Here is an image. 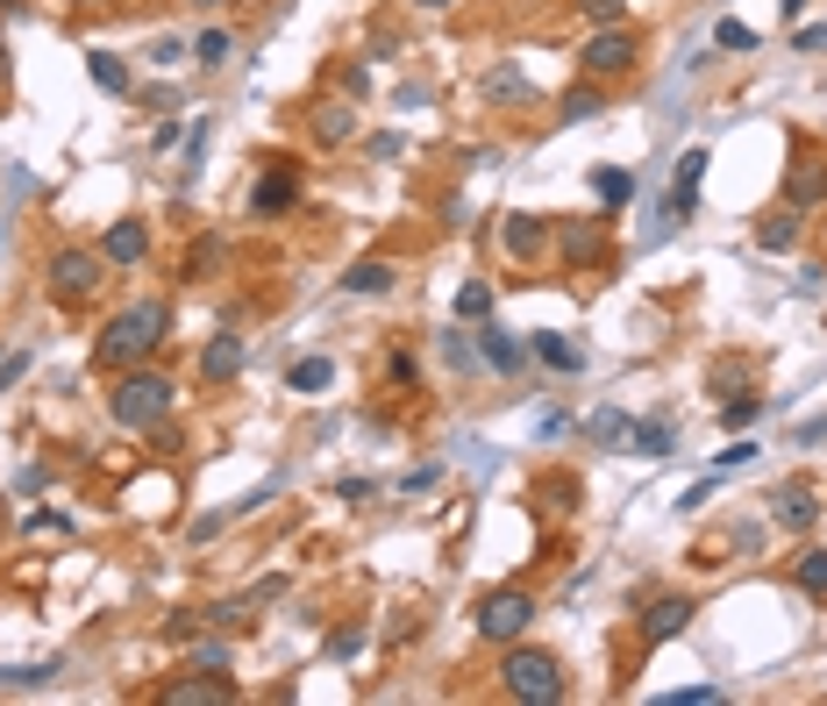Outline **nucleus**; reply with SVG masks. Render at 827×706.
<instances>
[{"mask_svg":"<svg viewBox=\"0 0 827 706\" xmlns=\"http://www.w3.org/2000/svg\"><path fill=\"white\" fill-rule=\"evenodd\" d=\"M164 300H137V307H122L108 322V336H100V365H115V371H129V365H143L150 350L164 343Z\"/></svg>","mask_w":827,"mask_h":706,"instance_id":"f257e3e1","label":"nucleus"},{"mask_svg":"<svg viewBox=\"0 0 827 706\" xmlns=\"http://www.w3.org/2000/svg\"><path fill=\"white\" fill-rule=\"evenodd\" d=\"M172 400H178L172 379H157V371H129V379L115 385V422L122 428H157L164 414H172Z\"/></svg>","mask_w":827,"mask_h":706,"instance_id":"f03ea898","label":"nucleus"},{"mask_svg":"<svg viewBox=\"0 0 827 706\" xmlns=\"http://www.w3.org/2000/svg\"><path fill=\"white\" fill-rule=\"evenodd\" d=\"M500 678H507V693L529 699V706H556L564 699V671H556V656H543V650H507Z\"/></svg>","mask_w":827,"mask_h":706,"instance_id":"7ed1b4c3","label":"nucleus"},{"mask_svg":"<svg viewBox=\"0 0 827 706\" xmlns=\"http://www.w3.org/2000/svg\"><path fill=\"white\" fill-rule=\"evenodd\" d=\"M529 621H535V599L521 593V585H500V593L478 599V636L486 642H514Z\"/></svg>","mask_w":827,"mask_h":706,"instance_id":"20e7f679","label":"nucleus"},{"mask_svg":"<svg viewBox=\"0 0 827 706\" xmlns=\"http://www.w3.org/2000/svg\"><path fill=\"white\" fill-rule=\"evenodd\" d=\"M635 65V36H628V29H599V36H585V72H592V79H621V72Z\"/></svg>","mask_w":827,"mask_h":706,"instance_id":"39448f33","label":"nucleus"},{"mask_svg":"<svg viewBox=\"0 0 827 706\" xmlns=\"http://www.w3.org/2000/svg\"><path fill=\"white\" fill-rule=\"evenodd\" d=\"M706 164H714V150L706 143H692L685 158H678V178H671V207H664V236L678 229V221L692 215V200H699V178H706Z\"/></svg>","mask_w":827,"mask_h":706,"instance_id":"423d86ee","label":"nucleus"},{"mask_svg":"<svg viewBox=\"0 0 827 706\" xmlns=\"http://www.w3.org/2000/svg\"><path fill=\"white\" fill-rule=\"evenodd\" d=\"M94 285H100V258L94 250H57L51 258V293L57 300H86Z\"/></svg>","mask_w":827,"mask_h":706,"instance_id":"0eeeda50","label":"nucleus"},{"mask_svg":"<svg viewBox=\"0 0 827 706\" xmlns=\"http://www.w3.org/2000/svg\"><path fill=\"white\" fill-rule=\"evenodd\" d=\"M820 200H827V158H792L785 207H820Z\"/></svg>","mask_w":827,"mask_h":706,"instance_id":"6e6552de","label":"nucleus"},{"mask_svg":"<svg viewBox=\"0 0 827 706\" xmlns=\"http://www.w3.org/2000/svg\"><path fill=\"white\" fill-rule=\"evenodd\" d=\"M500 243H507V258H535V250L549 243V221L543 215H507L500 221Z\"/></svg>","mask_w":827,"mask_h":706,"instance_id":"1a4fd4ad","label":"nucleus"},{"mask_svg":"<svg viewBox=\"0 0 827 706\" xmlns=\"http://www.w3.org/2000/svg\"><path fill=\"white\" fill-rule=\"evenodd\" d=\"M236 371H243V336H215V343L200 350V379H207V385H229Z\"/></svg>","mask_w":827,"mask_h":706,"instance_id":"9d476101","label":"nucleus"},{"mask_svg":"<svg viewBox=\"0 0 827 706\" xmlns=\"http://www.w3.org/2000/svg\"><path fill=\"white\" fill-rule=\"evenodd\" d=\"M685 621H692V599L671 593V599H656V607L642 613V636H650V642H671V636H685Z\"/></svg>","mask_w":827,"mask_h":706,"instance_id":"9b49d317","label":"nucleus"},{"mask_svg":"<svg viewBox=\"0 0 827 706\" xmlns=\"http://www.w3.org/2000/svg\"><path fill=\"white\" fill-rule=\"evenodd\" d=\"M100 258H108V264H143L150 258V229H143V221H115L108 243H100Z\"/></svg>","mask_w":827,"mask_h":706,"instance_id":"f8f14e48","label":"nucleus"},{"mask_svg":"<svg viewBox=\"0 0 827 706\" xmlns=\"http://www.w3.org/2000/svg\"><path fill=\"white\" fill-rule=\"evenodd\" d=\"M771 507H777V521H785V529H806V521L820 514V500H814V486H806V478L777 486V492H771Z\"/></svg>","mask_w":827,"mask_h":706,"instance_id":"ddd939ff","label":"nucleus"},{"mask_svg":"<svg viewBox=\"0 0 827 706\" xmlns=\"http://www.w3.org/2000/svg\"><path fill=\"white\" fill-rule=\"evenodd\" d=\"M314 137L322 143H350L357 137V108L350 100H322V108H314Z\"/></svg>","mask_w":827,"mask_h":706,"instance_id":"4468645a","label":"nucleus"},{"mask_svg":"<svg viewBox=\"0 0 827 706\" xmlns=\"http://www.w3.org/2000/svg\"><path fill=\"white\" fill-rule=\"evenodd\" d=\"M293 200H300V178H293V172H264V186L250 193V207H258V215H285Z\"/></svg>","mask_w":827,"mask_h":706,"instance_id":"2eb2a0df","label":"nucleus"},{"mask_svg":"<svg viewBox=\"0 0 827 706\" xmlns=\"http://www.w3.org/2000/svg\"><path fill=\"white\" fill-rule=\"evenodd\" d=\"M478 350H486V365H492V371H521V357H529L514 336H507V328H492V322L478 328Z\"/></svg>","mask_w":827,"mask_h":706,"instance_id":"dca6fc26","label":"nucleus"},{"mask_svg":"<svg viewBox=\"0 0 827 706\" xmlns=\"http://www.w3.org/2000/svg\"><path fill=\"white\" fill-rule=\"evenodd\" d=\"M628 428H635V422H628L621 408H599L592 422H585V443H592V449H621V443H628Z\"/></svg>","mask_w":827,"mask_h":706,"instance_id":"f3484780","label":"nucleus"},{"mask_svg":"<svg viewBox=\"0 0 827 706\" xmlns=\"http://www.w3.org/2000/svg\"><path fill=\"white\" fill-rule=\"evenodd\" d=\"M478 94H486V100H529L535 86H529V72H521V65H500V72H486Z\"/></svg>","mask_w":827,"mask_h":706,"instance_id":"a211bd4d","label":"nucleus"},{"mask_svg":"<svg viewBox=\"0 0 827 706\" xmlns=\"http://www.w3.org/2000/svg\"><path fill=\"white\" fill-rule=\"evenodd\" d=\"M400 272H393V264H379V258H364V264H350V279H342V293H385V285H393Z\"/></svg>","mask_w":827,"mask_h":706,"instance_id":"6ab92c4d","label":"nucleus"},{"mask_svg":"<svg viewBox=\"0 0 827 706\" xmlns=\"http://www.w3.org/2000/svg\"><path fill=\"white\" fill-rule=\"evenodd\" d=\"M535 357H543L549 371H585V350L570 336H535Z\"/></svg>","mask_w":827,"mask_h":706,"instance_id":"aec40b11","label":"nucleus"},{"mask_svg":"<svg viewBox=\"0 0 827 706\" xmlns=\"http://www.w3.org/2000/svg\"><path fill=\"white\" fill-rule=\"evenodd\" d=\"M328 385H336V365H328V357H300L293 365V393H328Z\"/></svg>","mask_w":827,"mask_h":706,"instance_id":"412c9836","label":"nucleus"},{"mask_svg":"<svg viewBox=\"0 0 827 706\" xmlns=\"http://www.w3.org/2000/svg\"><path fill=\"white\" fill-rule=\"evenodd\" d=\"M757 243H763V250H792V243H799V207H785V215H771V221H763V229H757Z\"/></svg>","mask_w":827,"mask_h":706,"instance_id":"4be33fe9","label":"nucleus"},{"mask_svg":"<svg viewBox=\"0 0 827 706\" xmlns=\"http://www.w3.org/2000/svg\"><path fill=\"white\" fill-rule=\"evenodd\" d=\"M628 449H642V457H671V422H635L628 428Z\"/></svg>","mask_w":827,"mask_h":706,"instance_id":"5701e85b","label":"nucleus"},{"mask_svg":"<svg viewBox=\"0 0 827 706\" xmlns=\"http://www.w3.org/2000/svg\"><path fill=\"white\" fill-rule=\"evenodd\" d=\"M599 108H607V100H599V86H570L564 108H556V122H592Z\"/></svg>","mask_w":827,"mask_h":706,"instance_id":"b1692460","label":"nucleus"},{"mask_svg":"<svg viewBox=\"0 0 827 706\" xmlns=\"http://www.w3.org/2000/svg\"><path fill=\"white\" fill-rule=\"evenodd\" d=\"M592 186H599V200H607V207H621L628 193H635V172H621V164H599Z\"/></svg>","mask_w":827,"mask_h":706,"instance_id":"393cba45","label":"nucleus"},{"mask_svg":"<svg viewBox=\"0 0 827 706\" xmlns=\"http://www.w3.org/2000/svg\"><path fill=\"white\" fill-rule=\"evenodd\" d=\"M457 322H492V285L464 279V293H457Z\"/></svg>","mask_w":827,"mask_h":706,"instance_id":"a878e982","label":"nucleus"},{"mask_svg":"<svg viewBox=\"0 0 827 706\" xmlns=\"http://www.w3.org/2000/svg\"><path fill=\"white\" fill-rule=\"evenodd\" d=\"M792 578H799L806 593H827V550H799V564H792Z\"/></svg>","mask_w":827,"mask_h":706,"instance_id":"bb28decb","label":"nucleus"},{"mask_svg":"<svg viewBox=\"0 0 827 706\" xmlns=\"http://www.w3.org/2000/svg\"><path fill=\"white\" fill-rule=\"evenodd\" d=\"M51 678H57V664H22V671H0V693H14V685L36 693V685H51Z\"/></svg>","mask_w":827,"mask_h":706,"instance_id":"cd10ccee","label":"nucleus"},{"mask_svg":"<svg viewBox=\"0 0 827 706\" xmlns=\"http://www.w3.org/2000/svg\"><path fill=\"white\" fill-rule=\"evenodd\" d=\"M215 699H229V685H172L164 693V706H215Z\"/></svg>","mask_w":827,"mask_h":706,"instance_id":"c85d7f7f","label":"nucleus"},{"mask_svg":"<svg viewBox=\"0 0 827 706\" xmlns=\"http://www.w3.org/2000/svg\"><path fill=\"white\" fill-rule=\"evenodd\" d=\"M94 79L108 86V94H129V72H122V57H115V51H94Z\"/></svg>","mask_w":827,"mask_h":706,"instance_id":"c756f323","label":"nucleus"},{"mask_svg":"<svg viewBox=\"0 0 827 706\" xmlns=\"http://www.w3.org/2000/svg\"><path fill=\"white\" fill-rule=\"evenodd\" d=\"M193 57H200V65H221V57H229V29H200V36H193Z\"/></svg>","mask_w":827,"mask_h":706,"instance_id":"7c9ffc66","label":"nucleus"},{"mask_svg":"<svg viewBox=\"0 0 827 706\" xmlns=\"http://www.w3.org/2000/svg\"><path fill=\"white\" fill-rule=\"evenodd\" d=\"M714 43H720V51H757V29H749V22H720Z\"/></svg>","mask_w":827,"mask_h":706,"instance_id":"2f4dec72","label":"nucleus"},{"mask_svg":"<svg viewBox=\"0 0 827 706\" xmlns=\"http://www.w3.org/2000/svg\"><path fill=\"white\" fill-rule=\"evenodd\" d=\"M22 529H29V535H72V521L57 514V507H36V514H29Z\"/></svg>","mask_w":827,"mask_h":706,"instance_id":"473e14b6","label":"nucleus"},{"mask_svg":"<svg viewBox=\"0 0 827 706\" xmlns=\"http://www.w3.org/2000/svg\"><path fill=\"white\" fill-rule=\"evenodd\" d=\"M564 250H570L578 264H592V258H599V229H564Z\"/></svg>","mask_w":827,"mask_h":706,"instance_id":"72a5a7b5","label":"nucleus"},{"mask_svg":"<svg viewBox=\"0 0 827 706\" xmlns=\"http://www.w3.org/2000/svg\"><path fill=\"white\" fill-rule=\"evenodd\" d=\"M757 414H763V400H728V408H720V422H728V428H749V422H757Z\"/></svg>","mask_w":827,"mask_h":706,"instance_id":"f704fd0d","label":"nucleus"},{"mask_svg":"<svg viewBox=\"0 0 827 706\" xmlns=\"http://www.w3.org/2000/svg\"><path fill=\"white\" fill-rule=\"evenodd\" d=\"M215 264H221V243H215V236H207V243H200V250H193V258H186V279H193V272H215Z\"/></svg>","mask_w":827,"mask_h":706,"instance_id":"c9c22d12","label":"nucleus"},{"mask_svg":"<svg viewBox=\"0 0 827 706\" xmlns=\"http://www.w3.org/2000/svg\"><path fill=\"white\" fill-rule=\"evenodd\" d=\"M364 150H371V158H379V164H393V158H400V150H407V137H393V129H385V137H371Z\"/></svg>","mask_w":827,"mask_h":706,"instance_id":"e433bc0d","label":"nucleus"},{"mask_svg":"<svg viewBox=\"0 0 827 706\" xmlns=\"http://www.w3.org/2000/svg\"><path fill=\"white\" fill-rule=\"evenodd\" d=\"M742 464H757V443H728L720 449V471H742Z\"/></svg>","mask_w":827,"mask_h":706,"instance_id":"4c0bfd02","label":"nucleus"},{"mask_svg":"<svg viewBox=\"0 0 827 706\" xmlns=\"http://www.w3.org/2000/svg\"><path fill=\"white\" fill-rule=\"evenodd\" d=\"M720 693H714V685H685V693H671L664 706H714Z\"/></svg>","mask_w":827,"mask_h":706,"instance_id":"58836bf2","label":"nucleus"},{"mask_svg":"<svg viewBox=\"0 0 827 706\" xmlns=\"http://www.w3.org/2000/svg\"><path fill=\"white\" fill-rule=\"evenodd\" d=\"M364 650V636H357V628H336V636H328V656H357Z\"/></svg>","mask_w":827,"mask_h":706,"instance_id":"ea45409f","label":"nucleus"},{"mask_svg":"<svg viewBox=\"0 0 827 706\" xmlns=\"http://www.w3.org/2000/svg\"><path fill=\"white\" fill-rule=\"evenodd\" d=\"M742 379H749V365H734V357H728V365H714V385H720V393H734Z\"/></svg>","mask_w":827,"mask_h":706,"instance_id":"a19ab883","label":"nucleus"},{"mask_svg":"<svg viewBox=\"0 0 827 706\" xmlns=\"http://www.w3.org/2000/svg\"><path fill=\"white\" fill-rule=\"evenodd\" d=\"M706 500H714V478H699V486H685V500H678V507H685V514H699Z\"/></svg>","mask_w":827,"mask_h":706,"instance_id":"79ce46f5","label":"nucleus"},{"mask_svg":"<svg viewBox=\"0 0 827 706\" xmlns=\"http://www.w3.org/2000/svg\"><path fill=\"white\" fill-rule=\"evenodd\" d=\"M428 486H435V464H414V471L400 478V492H428Z\"/></svg>","mask_w":827,"mask_h":706,"instance_id":"37998d69","label":"nucleus"},{"mask_svg":"<svg viewBox=\"0 0 827 706\" xmlns=\"http://www.w3.org/2000/svg\"><path fill=\"white\" fill-rule=\"evenodd\" d=\"M621 8H628V0H585V14H592V22H621Z\"/></svg>","mask_w":827,"mask_h":706,"instance_id":"c03bdc74","label":"nucleus"},{"mask_svg":"<svg viewBox=\"0 0 827 706\" xmlns=\"http://www.w3.org/2000/svg\"><path fill=\"white\" fill-rule=\"evenodd\" d=\"M814 443H827V414L820 422H799V449H814Z\"/></svg>","mask_w":827,"mask_h":706,"instance_id":"a18cd8bd","label":"nucleus"},{"mask_svg":"<svg viewBox=\"0 0 827 706\" xmlns=\"http://www.w3.org/2000/svg\"><path fill=\"white\" fill-rule=\"evenodd\" d=\"M414 8H428V14H443V8H449V0H414Z\"/></svg>","mask_w":827,"mask_h":706,"instance_id":"49530a36","label":"nucleus"},{"mask_svg":"<svg viewBox=\"0 0 827 706\" xmlns=\"http://www.w3.org/2000/svg\"><path fill=\"white\" fill-rule=\"evenodd\" d=\"M799 8H806V0H785V14H799Z\"/></svg>","mask_w":827,"mask_h":706,"instance_id":"de8ad7c7","label":"nucleus"},{"mask_svg":"<svg viewBox=\"0 0 827 706\" xmlns=\"http://www.w3.org/2000/svg\"><path fill=\"white\" fill-rule=\"evenodd\" d=\"M200 8H215V0H200Z\"/></svg>","mask_w":827,"mask_h":706,"instance_id":"09e8293b","label":"nucleus"},{"mask_svg":"<svg viewBox=\"0 0 827 706\" xmlns=\"http://www.w3.org/2000/svg\"><path fill=\"white\" fill-rule=\"evenodd\" d=\"M0 8H8V0H0Z\"/></svg>","mask_w":827,"mask_h":706,"instance_id":"8fccbe9b","label":"nucleus"}]
</instances>
